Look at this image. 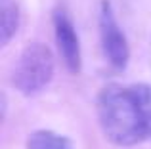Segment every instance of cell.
I'll return each mask as SVG.
<instances>
[{
  "mask_svg": "<svg viewBox=\"0 0 151 149\" xmlns=\"http://www.w3.org/2000/svg\"><path fill=\"white\" fill-rule=\"evenodd\" d=\"M96 109L101 132L111 143L119 147H132L147 138L130 86H103L98 94Z\"/></svg>",
  "mask_w": 151,
  "mask_h": 149,
  "instance_id": "1",
  "label": "cell"
},
{
  "mask_svg": "<svg viewBox=\"0 0 151 149\" xmlns=\"http://www.w3.org/2000/svg\"><path fill=\"white\" fill-rule=\"evenodd\" d=\"M55 71L54 54L42 42H31L21 50L14 69L12 84L23 96H35L52 82Z\"/></svg>",
  "mask_w": 151,
  "mask_h": 149,
  "instance_id": "2",
  "label": "cell"
},
{
  "mask_svg": "<svg viewBox=\"0 0 151 149\" xmlns=\"http://www.w3.org/2000/svg\"><path fill=\"white\" fill-rule=\"evenodd\" d=\"M98 29H100V42H101L103 56L107 57V61L115 69H124L130 61V46L124 31L121 29V25L117 21L113 4L109 0L100 2Z\"/></svg>",
  "mask_w": 151,
  "mask_h": 149,
  "instance_id": "3",
  "label": "cell"
},
{
  "mask_svg": "<svg viewBox=\"0 0 151 149\" xmlns=\"http://www.w3.org/2000/svg\"><path fill=\"white\" fill-rule=\"evenodd\" d=\"M52 25H54V38H55V44H58V52L61 56L65 67L73 74L81 73V69H82L81 40H78L77 29H75L69 14L63 8L54 10Z\"/></svg>",
  "mask_w": 151,
  "mask_h": 149,
  "instance_id": "4",
  "label": "cell"
},
{
  "mask_svg": "<svg viewBox=\"0 0 151 149\" xmlns=\"http://www.w3.org/2000/svg\"><path fill=\"white\" fill-rule=\"evenodd\" d=\"M19 31V6L15 0H0V44L8 46Z\"/></svg>",
  "mask_w": 151,
  "mask_h": 149,
  "instance_id": "5",
  "label": "cell"
},
{
  "mask_svg": "<svg viewBox=\"0 0 151 149\" xmlns=\"http://www.w3.org/2000/svg\"><path fill=\"white\" fill-rule=\"evenodd\" d=\"M27 149H75V145L54 130H37L27 138Z\"/></svg>",
  "mask_w": 151,
  "mask_h": 149,
  "instance_id": "6",
  "label": "cell"
},
{
  "mask_svg": "<svg viewBox=\"0 0 151 149\" xmlns=\"http://www.w3.org/2000/svg\"><path fill=\"white\" fill-rule=\"evenodd\" d=\"M130 90H132L134 97H136L145 134H147V138H151V84H147V82H138V84L130 86Z\"/></svg>",
  "mask_w": 151,
  "mask_h": 149,
  "instance_id": "7",
  "label": "cell"
}]
</instances>
